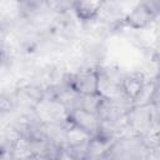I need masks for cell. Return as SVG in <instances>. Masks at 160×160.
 I'll use <instances>...</instances> for the list:
<instances>
[{
	"mask_svg": "<svg viewBox=\"0 0 160 160\" xmlns=\"http://www.w3.org/2000/svg\"><path fill=\"white\" fill-rule=\"evenodd\" d=\"M101 5L102 2L99 1H74L71 2V9L79 20L88 22L100 16Z\"/></svg>",
	"mask_w": 160,
	"mask_h": 160,
	"instance_id": "4",
	"label": "cell"
},
{
	"mask_svg": "<svg viewBox=\"0 0 160 160\" xmlns=\"http://www.w3.org/2000/svg\"><path fill=\"white\" fill-rule=\"evenodd\" d=\"M146 160H159V148H150L146 155Z\"/></svg>",
	"mask_w": 160,
	"mask_h": 160,
	"instance_id": "6",
	"label": "cell"
},
{
	"mask_svg": "<svg viewBox=\"0 0 160 160\" xmlns=\"http://www.w3.org/2000/svg\"><path fill=\"white\" fill-rule=\"evenodd\" d=\"M66 86L78 95L99 94V70L95 68H82L69 76Z\"/></svg>",
	"mask_w": 160,
	"mask_h": 160,
	"instance_id": "1",
	"label": "cell"
},
{
	"mask_svg": "<svg viewBox=\"0 0 160 160\" xmlns=\"http://www.w3.org/2000/svg\"><path fill=\"white\" fill-rule=\"evenodd\" d=\"M69 120L79 129L89 134L91 138L95 136L100 128V119L96 114L88 112L82 109H72L68 115Z\"/></svg>",
	"mask_w": 160,
	"mask_h": 160,
	"instance_id": "2",
	"label": "cell"
},
{
	"mask_svg": "<svg viewBox=\"0 0 160 160\" xmlns=\"http://www.w3.org/2000/svg\"><path fill=\"white\" fill-rule=\"evenodd\" d=\"M145 82L146 81H145L144 74L138 71V72H132V74L124 76L120 81V88H121L122 94L132 102L139 95V92L141 91Z\"/></svg>",
	"mask_w": 160,
	"mask_h": 160,
	"instance_id": "3",
	"label": "cell"
},
{
	"mask_svg": "<svg viewBox=\"0 0 160 160\" xmlns=\"http://www.w3.org/2000/svg\"><path fill=\"white\" fill-rule=\"evenodd\" d=\"M16 106V100L14 96L6 94V92H0V114H8L11 112Z\"/></svg>",
	"mask_w": 160,
	"mask_h": 160,
	"instance_id": "5",
	"label": "cell"
}]
</instances>
